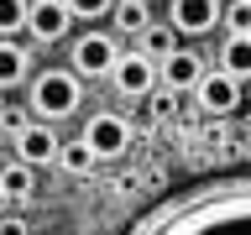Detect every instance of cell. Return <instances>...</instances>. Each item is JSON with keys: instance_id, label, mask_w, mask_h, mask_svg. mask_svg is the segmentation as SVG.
<instances>
[{"instance_id": "obj_13", "label": "cell", "mask_w": 251, "mask_h": 235, "mask_svg": "<svg viewBox=\"0 0 251 235\" xmlns=\"http://www.w3.org/2000/svg\"><path fill=\"white\" fill-rule=\"evenodd\" d=\"M31 188H37V172H31V162H21V157L0 162V193H5L11 204L31 199Z\"/></svg>"}, {"instance_id": "obj_24", "label": "cell", "mask_w": 251, "mask_h": 235, "mask_svg": "<svg viewBox=\"0 0 251 235\" xmlns=\"http://www.w3.org/2000/svg\"><path fill=\"white\" fill-rule=\"evenodd\" d=\"M0 110H5V89H0Z\"/></svg>"}, {"instance_id": "obj_20", "label": "cell", "mask_w": 251, "mask_h": 235, "mask_svg": "<svg viewBox=\"0 0 251 235\" xmlns=\"http://www.w3.org/2000/svg\"><path fill=\"white\" fill-rule=\"evenodd\" d=\"M173 110H178V89H168V84H157V89H152V115H157V120H168Z\"/></svg>"}, {"instance_id": "obj_22", "label": "cell", "mask_w": 251, "mask_h": 235, "mask_svg": "<svg viewBox=\"0 0 251 235\" xmlns=\"http://www.w3.org/2000/svg\"><path fill=\"white\" fill-rule=\"evenodd\" d=\"M0 120H5V131L16 136V131H21V125H26L31 115H26V110H0Z\"/></svg>"}, {"instance_id": "obj_4", "label": "cell", "mask_w": 251, "mask_h": 235, "mask_svg": "<svg viewBox=\"0 0 251 235\" xmlns=\"http://www.w3.org/2000/svg\"><path fill=\"white\" fill-rule=\"evenodd\" d=\"M168 21L178 37H209L225 26V0H168Z\"/></svg>"}, {"instance_id": "obj_23", "label": "cell", "mask_w": 251, "mask_h": 235, "mask_svg": "<svg viewBox=\"0 0 251 235\" xmlns=\"http://www.w3.org/2000/svg\"><path fill=\"white\" fill-rule=\"evenodd\" d=\"M5 204H11V199H5V193H0V209H5Z\"/></svg>"}, {"instance_id": "obj_6", "label": "cell", "mask_w": 251, "mask_h": 235, "mask_svg": "<svg viewBox=\"0 0 251 235\" xmlns=\"http://www.w3.org/2000/svg\"><path fill=\"white\" fill-rule=\"evenodd\" d=\"M194 105H199L204 115H235V110H241V78L225 73V68L204 73L199 84H194Z\"/></svg>"}, {"instance_id": "obj_21", "label": "cell", "mask_w": 251, "mask_h": 235, "mask_svg": "<svg viewBox=\"0 0 251 235\" xmlns=\"http://www.w3.org/2000/svg\"><path fill=\"white\" fill-rule=\"evenodd\" d=\"M0 235H31V225L16 219V214H0Z\"/></svg>"}, {"instance_id": "obj_10", "label": "cell", "mask_w": 251, "mask_h": 235, "mask_svg": "<svg viewBox=\"0 0 251 235\" xmlns=\"http://www.w3.org/2000/svg\"><path fill=\"white\" fill-rule=\"evenodd\" d=\"M157 78H162L168 89H194V84L204 78V58L194 52V47H173V52L157 58Z\"/></svg>"}, {"instance_id": "obj_12", "label": "cell", "mask_w": 251, "mask_h": 235, "mask_svg": "<svg viewBox=\"0 0 251 235\" xmlns=\"http://www.w3.org/2000/svg\"><path fill=\"white\" fill-rule=\"evenodd\" d=\"M26 78H31L26 47L11 42V37H0V89H16V84H26Z\"/></svg>"}, {"instance_id": "obj_17", "label": "cell", "mask_w": 251, "mask_h": 235, "mask_svg": "<svg viewBox=\"0 0 251 235\" xmlns=\"http://www.w3.org/2000/svg\"><path fill=\"white\" fill-rule=\"evenodd\" d=\"M173 37H178V31H173V21H168V26H147V31H141V42H147L141 52H152V58H162V52H173V47H178Z\"/></svg>"}, {"instance_id": "obj_16", "label": "cell", "mask_w": 251, "mask_h": 235, "mask_svg": "<svg viewBox=\"0 0 251 235\" xmlns=\"http://www.w3.org/2000/svg\"><path fill=\"white\" fill-rule=\"evenodd\" d=\"M26 5H31V0H0V37L26 31Z\"/></svg>"}, {"instance_id": "obj_11", "label": "cell", "mask_w": 251, "mask_h": 235, "mask_svg": "<svg viewBox=\"0 0 251 235\" xmlns=\"http://www.w3.org/2000/svg\"><path fill=\"white\" fill-rule=\"evenodd\" d=\"M220 68L235 73L241 84L251 78V31H225V42H220Z\"/></svg>"}, {"instance_id": "obj_7", "label": "cell", "mask_w": 251, "mask_h": 235, "mask_svg": "<svg viewBox=\"0 0 251 235\" xmlns=\"http://www.w3.org/2000/svg\"><path fill=\"white\" fill-rule=\"evenodd\" d=\"M58 146H63V141L52 136V120H42V115H31V120L16 131V157H21V162H31V167L58 162Z\"/></svg>"}, {"instance_id": "obj_19", "label": "cell", "mask_w": 251, "mask_h": 235, "mask_svg": "<svg viewBox=\"0 0 251 235\" xmlns=\"http://www.w3.org/2000/svg\"><path fill=\"white\" fill-rule=\"evenodd\" d=\"M225 31H251V0H230L225 5Z\"/></svg>"}, {"instance_id": "obj_2", "label": "cell", "mask_w": 251, "mask_h": 235, "mask_svg": "<svg viewBox=\"0 0 251 235\" xmlns=\"http://www.w3.org/2000/svg\"><path fill=\"white\" fill-rule=\"evenodd\" d=\"M78 84L74 68H42L37 78H26V99H31V115H42V120H68L78 115Z\"/></svg>"}, {"instance_id": "obj_15", "label": "cell", "mask_w": 251, "mask_h": 235, "mask_svg": "<svg viewBox=\"0 0 251 235\" xmlns=\"http://www.w3.org/2000/svg\"><path fill=\"white\" fill-rule=\"evenodd\" d=\"M94 162H100V152H94L84 136H78V141H68V146H58V167H63V172H74V178H84Z\"/></svg>"}, {"instance_id": "obj_18", "label": "cell", "mask_w": 251, "mask_h": 235, "mask_svg": "<svg viewBox=\"0 0 251 235\" xmlns=\"http://www.w3.org/2000/svg\"><path fill=\"white\" fill-rule=\"evenodd\" d=\"M68 11H74V21H100L115 11V0H68Z\"/></svg>"}, {"instance_id": "obj_1", "label": "cell", "mask_w": 251, "mask_h": 235, "mask_svg": "<svg viewBox=\"0 0 251 235\" xmlns=\"http://www.w3.org/2000/svg\"><path fill=\"white\" fill-rule=\"evenodd\" d=\"M131 235H251V172L173 193Z\"/></svg>"}, {"instance_id": "obj_3", "label": "cell", "mask_w": 251, "mask_h": 235, "mask_svg": "<svg viewBox=\"0 0 251 235\" xmlns=\"http://www.w3.org/2000/svg\"><path fill=\"white\" fill-rule=\"evenodd\" d=\"M115 63H121V37H110V31H84L68 42V68L78 78H110Z\"/></svg>"}, {"instance_id": "obj_9", "label": "cell", "mask_w": 251, "mask_h": 235, "mask_svg": "<svg viewBox=\"0 0 251 235\" xmlns=\"http://www.w3.org/2000/svg\"><path fill=\"white\" fill-rule=\"evenodd\" d=\"M110 84L121 94H152L162 78H157V58L152 52H121V63L110 68Z\"/></svg>"}, {"instance_id": "obj_5", "label": "cell", "mask_w": 251, "mask_h": 235, "mask_svg": "<svg viewBox=\"0 0 251 235\" xmlns=\"http://www.w3.org/2000/svg\"><path fill=\"white\" fill-rule=\"evenodd\" d=\"M84 141L100 152V162L126 157V146H131V120H126V115H115V110H100V115H89V120H84Z\"/></svg>"}, {"instance_id": "obj_8", "label": "cell", "mask_w": 251, "mask_h": 235, "mask_svg": "<svg viewBox=\"0 0 251 235\" xmlns=\"http://www.w3.org/2000/svg\"><path fill=\"white\" fill-rule=\"evenodd\" d=\"M26 31L37 37V42H63V37L74 31L68 0H31L26 5Z\"/></svg>"}, {"instance_id": "obj_25", "label": "cell", "mask_w": 251, "mask_h": 235, "mask_svg": "<svg viewBox=\"0 0 251 235\" xmlns=\"http://www.w3.org/2000/svg\"><path fill=\"white\" fill-rule=\"evenodd\" d=\"M0 136H5V125H0Z\"/></svg>"}, {"instance_id": "obj_14", "label": "cell", "mask_w": 251, "mask_h": 235, "mask_svg": "<svg viewBox=\"0 0 251 235\" xmlns=\"http://www.w3.org/2000/svg\"><path fill=\"white\" fill-rule=\"evenodd\" d=\"M110 21H115V31H121V37H141V31L152 26V5H147V0H115Z\"/></svg>"}]
</instances>
